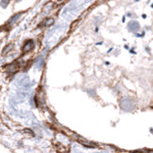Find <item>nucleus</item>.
Masks as SVG:
<instances>
[{
    "mask_svg": "<svg viewBox=\"0 0 153 153\" xmlns=\"http://www.w3.org/2000/svg\"><path fill=\"white\" fill-rule=\"evenodd\" d=\"M34 41L33 40H28V41H26L24 42V45L22 47V51L24 52V53H27V52L29 51H31L33 48H34Z\"/></svg>",
    "mask_w": 153,
    "mask_h": 153,
    "instance_id": "1",
    "label": "nucleus"
},
{
    "mask_svg": "<svg viewBox=\"0 0 153 153\" xmlns=\"http://www.w3.org/2000/svg\"><path fill=\"white\" fill-rule=\"evenodd\" d=\"M9 2H10V0H1V3H0V5H1L3 8H6L8 6Z\"/></svg>",
    "mask_w": 153,
    "mask_h": 153,
    "instance_id": "2",
    "label": "nucleus"
}]
</instances>
